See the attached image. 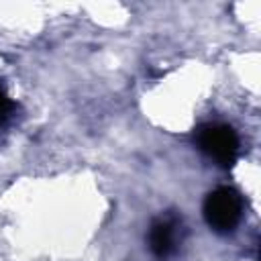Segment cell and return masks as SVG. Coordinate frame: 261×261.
Segmentation results:
<instances>
[{"label":"cell","mask_w":261,"mask_h":261,"mask_svg":"<svg viewBox=\"0 0 261 261\" xmlns=\"http://www.w3.org/2000/svg\"><path fill=\"white\" fill-rule=\"evenodd\" d=\"M243 216V200L232 188H216L204 200V218L216 232H230Z\"/></svg>","instance_id":"1"},{"label":"cell","mask_w":261,"mask_h":261,"mask_svg":"<svg viewBox=\"0 0 261 261\" xmlns=\"http://www.w3.org/2000/svg\"><path fill=\"white\" fill-rule=\"evenodd\" d=\"M198 147L208 155L212 157L216 163L228 167L237 161V155H239V137L237 133L232 130V126L228 124H220V122H214V124H206L198 130Z\"/></svg>","instance_id":"2"},{"label":"cell","mask_w":261,"mask_h":261,"mask_svg":"<svg viewBox=\"0 0 261 261\" xmlns=\"http://www.w3.org/2000/svg\"><path fill=\"white\" fill-rule=\"evenodd\" d=\"M177 230L173 220H157L149 230V247L157 257H167L175 251Z\"/></svg>","instance_id":"3"},{"label":"cell","mask_w":261,"mask_h":261,"mask_svg":"<svg viewBox=\"0 0 261 261\" xmlns=\"http://www.w3.org/2000/svg\"><path fill=\"white\" fill-rule=\"evenodd\" d=\"M12 110H14V102L8 98V94L0 88V126H4V122L12 116Z\"/></svg>","instance_id":"4"}]
</instances>
